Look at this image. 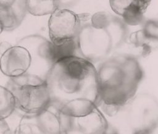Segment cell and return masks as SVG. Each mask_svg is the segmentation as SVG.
I'll return each instance as SVG.
<instances>
[{"mask_svg": "<svg viewBox=\"0 0 158 134\" xmlns=\"http://www.w3.org/2000/svg\"><path fill=\"white\" fill-rule=\"evenodd\" d=\"M51 103L73 117L85 115L101 104L94 64L78 56L55 62L46 79Z\"/></svg>", "mask_w": 158, "mask_h": 134, "instance_id": "cell-1", "label": "cell"}, {"mask_svg": "<svg viewBox=\"0 0 158 134\" xmlns=\"http://www.w3.org/2000/svg\"><path fill=\"white\" fill-rule=\"evenodd\" d=\"M101 103L121 109L136 94L144 77L137 58L128 54L109 56L96 67Z\"/></svg>", "mask_w": 158, "mask_h": 134, "instance_id": "cell-2", "label": "cell"}, {"mask_svg": "<svg viewBox=\"0 0 158 134\" xmlns=\"http://www.w3.org/2000/svg\"><path fill=\"white\" fill-rule=\"evenodd\" d=\"M76 40L80 56L93 64L105 59L116 49L114 39L104 25L85 22Z\"/></svg>", "mask_w": 158, "mask_h": 134, "instance_id": "cell-3", "label": "cell"}, {"mask_svg": "<svg viewBox=\"0 0 158 134\" xmlns=\"http://www.w3.org/2000/svg\"><path fill=\"white\" fill-rule=\"evenodd\" d=\"M128 129L133 133H151L158 125V102L148 93L136 94L124 107Z\"/></svg>", "mask_w": 158, "mask_h": 134, "instance_id": "cell-4", "label": "cell"}, {"mask_svg": "<svg viewBox=\"0 0 158 134\" xmlns=\"http://www.w3.org/2000/svg\"><path fill=\"white\" fill-rule=\"evenodd\" d=\"M88 14H76L67 9H56L48 21L50 41L59 45L75 40L82 25L89 19Z\"/></svg>", "mask_w": 158, "mask_h": 134, "instance_id": "cell-5", "label": "cell"}, {"mask_svg": "<svg viewBox=\"0 0 158 134\" xmlns=\"http://www.w3.org/2000/svg\"><path fill=\"white\" fill-rule=\"evenodd\" d=\"M12 90L16 108L34 116L51 104V97L46 81L40 84H15Z\"/></svg>", "mask_w": 158, "mask_h": 134, "instance_id": "cell-6", "label": "cell"}, {"mask_svg": "<svg viewBox=\"0 0 158 134\" xmlns=\"http://www.w3.org/2000/svg\"><path fill=\"white\" fill-rule=\"evenodd\" d=\"M32 63V53L28 47L11 46L0 57V70L7 77H17L28 73Z\"/></svg>", "mask_w": 158, "mask_h": 134, "instance_id": "cell-7", "label": "cell"}, {"mask_svg": "<svg viewBox=\"0 0 158 134\" xmlns=\"http://www.w3.org/2000/svg\"><path fill=\"white\" fill-rule=\"evenodd\" d=\"M38 133L60 134L71 132V117L62 112L52 104L34 115Z\"/></svg>", "mask_w": 158, "mask_h": 134, "instance_id": "cell-8", "label": "cell"}, {"mask_svg": "<svg viewBox=\"0 0 158 134\" xmlns=\"http://www.w3.org/2000/svg\"><path fill=\"white\" fill-rule=\"evenodd\" d=\"M151 0H109L112 10L127 25H138L144 22V14Z\"/></svg>", "mask_w": 158, "mask_h": 134, "instance_id": "cell-9", "label": "cell"}, {"mask_svg": "<svg viewBox=\"0 0 158 134\" xmlns=\"http://www.w3.org/2000/svg\"><path fill=\"white\" fill-rule=\"evenodd\" d=\"M71 132L84 134H103L107 133L109 125L99 107L89 112L76 117H71Z\"/></svg>", "mask_w": 158, "mask_h": 134, "instance_id": "cell-10", "label": "cell"}, {"mask_svg": "<svg viewBox=\"0 0 158 134\" xmlns=\"http://www.w3.org/2000/svg\"><path fill=\"white\" fill-rule=\"evenodd\" d=\"M27 12L26 0H16L10 7L0 5V22L4 29L12 30L17 28Z\"/></svg>", "mask_w": 158, "mask_h": 134, "instance_id": "cell-11", "label": "cell"}, {"mask_svg": "<svg viewBox=\"0 0 158 134\" xmlns=\"http://www.w3.org/2000/svg\"><path fill=\"white\" fill-rule=\"evenodd\" d=\"M72 56H80L78 52L76 39L59 45L54 44L51 41L49 46V56L52 64L60 59Z\"/></svg>", "mask_w": 158, "mask_h": 134, "instance_id": "cell-12", "label": "cell"}, {"mask_svg": "<svg viewBox=\"0 0 158 134\" xmlns=\"http://www.w3.org/2000/svg\"><path fill=\"white\" fill-rule=\"evenodd\" d=\"M27 12L33 15L51 14L56 9L55 0H26Z\"/></svg>", "mask_w": 158, "mask_h": 134, "instance_id": "cell-13", "label": "cell"}, {"mask_svg": "<svg viewBox=\"0 0 158 134\" xmlns=\"http://www.w3.org/2000/svg\"><path fill=\"white\" fill-rule=\"evenodd\" d=\"M15 108V99L12 92L0 85V119L7 118Z\"/></svg>", "mask_w": 158, "mask_h": 134, "instance_id": "cell-14", "label": "cell"}, {"mask_svg": "<svg viewBox=\"0 0 158 134\" xmlns=\"http://www.w3.org/2000/svg\"><path fill=\"white\" fill-rule=\"evenodd\" d=\"M141 31L145 38L150 41L157 42L158 23L156 20H148L144 21Z\"/></svg>", "mask_w": 158, "mask_h": 134, "instance_id": "cell-15", "label": "cell"}, {"mask_svg": "<svg viewBox=\"0 0 158 134\" xmlns=\"http://www.w3.org/2000/svg\"><path fill=\"white\" fill-rule=\"evenodd\" d=\"M78 0H55L57 9H67L75 6Z\"/></svg>", "mask_w": 158, "mask_h": 134, "instance_id": "cell-16", "label": "cell"}, {"mask_svg": "<svg viewBox=\"0 0 158 134\" xmlns=\"http://www.w3.org/2000/svg\"><path fill=\"white\" fill-rule=\"evenodd\" d=\"M10 133V127L5 119H0V134Z\"/></svg>", "mask_w": 158, "mask_h": 134, "instance_id": "cell-17", "label": "cell"}, {"mask_svg": "<svg viewBox=\"0 0 158 134\" xmlns=\"http://www.w3.org/2000/svg\"><path fill=\"white\" fill-rule=\"evenodd\" d=\"M15 1L16 0H0V5L10 7L15 3Z\"/></svg>", "mask_w": 158, "mask_h": 134, "instance_id": "cell-18", "label": "cell"}, {"mask_svg": "<svg viewBox=\"0 0 158 134\" xmlns=\"http://www.w3.org/2000/svg\"><path fill=\"white\" fill-rule=\"evenodd\" d=\"M10 44L7 42H2L0 44V52L2 54L5 51L10 47Z\"/></svg>", "mask_w": 158, "mask_h": 134, "instance_id": "cell-19", "label": "cell"}, {"mask_svg": "<svg viewBox=\"0 0 158 134\" xmlns=\"http://www.w3.org/2000/svg\"><path fill=\"white\" fill-rule=\"evenodd\" d=\"M4 30V27H3V26H2V23H1V22H0V34L2 32V31H3Z\"/></svg>", "mask_w": 158, "mask_h": 134, "instance_id": "cell-20", "label": "cell"}]
</instances>
